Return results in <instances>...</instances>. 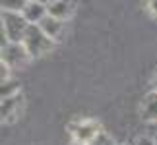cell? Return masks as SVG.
Returning <instances> with one entry per match:
<instances>
[{
  "instance_id": "cell-10",
  "label": "cell",
  "mask_w": 157,
  "mask_h": 145,
  "mask_svg": "<svg viewBox=\"0 0 157 145\" xmlns=\"http://www.w3.org/2000/svg\"><path fill=\"white\" fill-rule=\"evenodd\" d=\"M17 93H21L20 91V83L14 81V80H8L6 83L0 85V101H2V99H8V97H14Z\"/></svg>"
},
{
  "instance_id": "cell-1",
  "label": "cell",
  "mask_w": 157,
  "mask_h": 145,
  "mask_svg": "<svg viewBox=\"0 0 157 145\" xmlns=\"http://www.w3.org/2000/svg\"><path fill=\"white\" fill-rule=\"evenodd\" d=\"M0 29L8 43H21L29 29V21L23 17L21 12L0 10Z\"/></svg>"
},
{
  "instance_id": "cell-12",
  "label": "cell",
  "mask_w": 157,
  "mask_h": 145,
  "mask_svg": "<svg viewBox=\"0 0 157 145\" xmlns=\"http://www.w3.org/2000/svg\"><path fill=\"white\" fill-rule=\"evenodd\" d=\"M89 145H118V143H117V139H114L113 136H109L107 132H101L97 136V139H93Z\"/></svg>"
},
{
  "instance_id": "cell-7",
  "label": "cell",
  "mask_w": 157,
  "mask_h": 145,
  "mask_svg": "<svg viewBox=\"0 0 157 145\" xmlns=\"http://www.w3.org/2000/svg\"><path fill=\"white\" fill-rule=\"evenodd\" d=\"M140 118L144 122H149V124H157V91H149L144 95V99L140 102Z\"/></svg>"
},
{
  "instance_id": "cell-6",
  "label": "cell",
  "mask_w": 157,
  "mask_h": 145,
  "mask_svg": "<svg viewBox=\"0 0 157 145\" xmlns=\"http://www.w3.org/2000/svg\"><path fill=\"white\" fill-rule=\"evenodd\" d=\"M21 14L29 21V25H39V23L49 16V12H47V2H39V0H25V6H23Z\"/></svg>"
},
{
  "instance_id": "cell-17",
  "label": "cell",
  "mask_w": 157,
  "mask_h": 145,
  "mask_svg": "<svg viewBox=\"0 0 157 145\" xmlns=\"http://www.w3.org/2000/svg\"><path fill=\"white\" fill-rule=\"evenodd\" d=\"M151 137H153V141H155V145H157V124H155V132H153Z\"/></svg>"
},
{
  "instance_id": "cell-5",
  "label": "cell",
  "mask_w": 157,
  "mask_h": 145,
  "mask_svg": "<svg viewBox=\"0 0 157 145\" xmlns=\"http://www.w3.org/2000/svg\"><path fill=\"white\" fill-rule=\"evenodd\" d=\"M23 110V95L17 93L14 97H8V99L0 101V122L12 124L20 118V114Z\"/></svg>"
},
{
  "instance_id": "cell-3",
  "label": "cell",
  "mask_w": 157,
  "mask_h": 145,
  "mask_svg": "<svg viewBox=\"0 0 157 145\" xmlns=\"http://www.w3.org/2000/svg\"><path fill=\"white\" fill-rule=\"evenodd\" d=\"M21 45L25 46V50H27V54L31 58H41V56H45V54H49L56 43L47 37V35L39 29V25H29L25 37L21 41Z\"/></svg>"
},
{
  "instance_id": "cell-16",
  "label": "cell",
  "mask_w": 157,
  "mask_h": 145,
  "mask_svg": "<svg viewBox=\"0 0 157 145\" xmlns=\"http://www.w3.org/2000/svg\"><path fill=\"white\" fill-rule=\"evenodd\" d=\"M151 91H157V74L153 76V81H151Z\"/></svg>"
},
{
  "instance_id": "cell-15",
  "label": "cell",
  "mask_w": 157,
  "mask_h": 145,
  "mask_svg": "<svg viewBox=\"0 0 157 145\" xmlns=\"http://www.w3.org/2000/svg\"><path fill=\"white\" fill-rule=\"evenodd\" d=\"M147 10L157 17V0H151V2H147Z\"/></svg>"
},
{
  "instance_id": "cell-11",
  "label": "cell",
  "mask_w": 157,
  "mask_h": 145,
  "mask_svg": "<svg viewBox=\"0 0 157 145\" xmlns=\"http://www.w3.org/2000/svg\"><path fill=\"white\" fill-rule=\"evenodd\" d=\"M25 2L23 0H14V2H10V0H2L0 2V10H6V12H21Z\"/></svg>"
},
{
  "instance_id": "cell-2",
  "label": "cell",
  "mask_w": 157,
  "mask_h": 145,
  "mask_svg": "<svg viewBox=\"0 0 157 145\" xmlns=\"http://www.w3.org/2000/svg\"><path fill=\"white\" fill-rule=\"evenodd\" d=\"M68 132L72 136V143L74 145H89L93 139H97V136L103 130H101V124L97 120L78 118L68 124Z\"/></svg>"
},
{
  "instance_id": "cell-4",
  "label": "cell",
  "mask_w": 157,
  "mask_h": 145,
  "mask_svg": "<svg viewBox=\"0 0 157 145\" xmlns=\"http://www.w3.org/2000/svg\"><path fill=\"white\" fill-rule=\"evenodd\" d=\"M0 60L12 70H21L29 64L31 56L27 54L25 46L21 43H6L2 48H0Z\"/></svg>"
},
{
  "instance_id": "cell-8",
  "label": "cell",
  "mask_w": 157,
  "mask_h": 145,
  "mask_svg": "<svg viewBox=\"0 0 157 145\" xmlns=\"http://www.w3.org/2000/svg\"><path fill=\"white\" fill-rule=\"evenodd\" d=\"M47 12H49V16L60 21H68L76 12V4L68 2V0H51V2H47Z\"/></svg>"
},
{
  "instance_id": "cell-9",
  "label": "cell",
  "mask_w": 157,
  "mask_h": 145,
  "mask_svg": "<svg viewBox=\"0 0 157 145\" xmlns=\"http://www.w3.org/2000/svg\"><path fill=\"white\" fill-rule=\"evenodd\" d=\"M39 29L49 39H52L54 43H58V41L62 39L64 31H66V21H60V20H56V17H52V16H47L45 20L39 23Z\"/></svg>"
},
{
  "instance_id": "cell-14",
  "label": "cell",
  "mask_w": 157,
  "mask_h": 145,
  "mask_svg": "<svg viewBox=\"0 0 157 145\" xmlns=\"http://www.w3.org/2000/svg\"><path fill=\"white\" fill-rule=\"evenodd\" d=\"M8 80H10V68L2 62V60H0V85L6 83Z\"/></svg>"
},
{
  "instance_id": "cell-13",
  "label": "cell",
  "mask_w": 157,
  "mask_h": 145,
  "mask_svg": "<svg viewBox=\"0 0 157 145\" xmlns=\"http://www.w3.org/2000/svg\"><path fill=\"white\" fill-rule=\"evenodd\" d=\"M130 145H155V141H153L151 136H136L130 141Z\"/></svg>"
}]
</instances>
